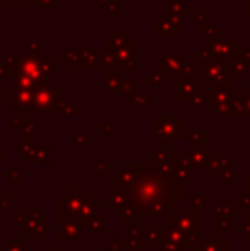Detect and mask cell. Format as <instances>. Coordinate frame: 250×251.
Instances as JSON below:
<instances>
[{
    "label": "cell",
    "instance_id": "1",
    "mask_svg": "<svg viewBox=\"0 0 250 251\" xmlns=\"http://www.w3.org/2000/svg\"><path fill=\"white\" fill-rule=\"evenodd\" d=\"M247 9L250 10V0H247ZM249 10H247V12H249Z\"/></svg>",
    "mask_w": 250,
    "mask_h": 251
}]
</instances>
